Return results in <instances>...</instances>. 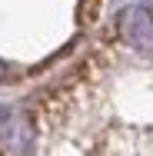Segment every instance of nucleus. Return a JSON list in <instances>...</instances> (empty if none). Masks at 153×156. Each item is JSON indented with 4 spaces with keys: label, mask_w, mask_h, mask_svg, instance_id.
Instances as JSON below:
<instances>
[{
    "label": "nucleus",
    "mask_w": 153,
    "mask_h": 156,
    "mask_svg": "<svg viewBox=\"0 0 153 156\" xmlns=\"http://www.w3.org/2000/svg\"><path fill=\"white\" fill-rule=\"evenodd\" d=\"M120 37L137 50H153V13L143 7H126L120 13Z\"/></svg>",
    "instance_id": "1"
},
{
    "label": "nucleus",
    "mask_w": 153,
    "mask_h": 156,
    "mask_svg": "<svg viewBox=\"0 0 153 156\" xmlns=\"http://www.w3.org/2000/svg\"><path fill=\"white\" fill-rule=\"evenodd\" d=\"M3 76H7V66H3V63H0V80H3Z\"/></svg>",
    "instance_id": "3"
},
{
    "label": "nucleus",
    "mask_w": 153,
    "mask_h": 156,
    "mask_svg": "<svg viewBox=\"0 0 153 156\" xmlns=\"http://www.w3.org/2000/svg\"><path fill=\"white\" fill-rule=\"evenodd\" d=\"M97 10H100V0H80V10H77V17H80V23H83V27L97 20Z\"/></svg>",
    "instance_id": "2"
}]
</instances>
